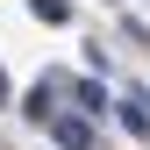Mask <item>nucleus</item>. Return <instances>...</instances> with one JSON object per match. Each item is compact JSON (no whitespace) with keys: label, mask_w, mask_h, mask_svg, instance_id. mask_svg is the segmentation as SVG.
Here are the masks:
<instances>
[{"label":"nucleus","mask_w":150,"mask_h":150,"mask_svg":"<svg viewBox=\"0 0 150 150\" xmlns=\"http://www.w3.org/2000/svg\"><path fill=\"white\" fill-rule=\"evenodd\" d=\"M36 14H43V22H71V0H29Z\"/></svg>","instance_id":"obj_3"},{"label":"nucleus","mask_w":150,"mask_h":150,"mask_svg":"<svg viewBox=\"0 0 150 150\" xmlns=\"http://www.w3.org/2000/svg\"><path fill=\"white\" fill-rule=\"evenodd\" d=\"M122 129H129V136H143V129H150V100H143V93H129V100H122Z\"/></svg>","instance_id":"obj_1"},{"label":"nucleus","mask_w":150,"mask_h":150,"mask_svg":"<svg viewBox=\"0 0 150 150\" xmlns=\"http://www.w3.org/2000/svg\"><path fill=\"white\" fill-rule=\"evenodd\" d=\"M57 150H93V129L86 122H57Z\"/></svg>","instance_id":"obj_2"},{"label":"nucleus","mask_w":150,"mask_h":150,"mask_svg":"<svg viewBox=\"0 0 150 150\" xmlns=\"http://www.w3.org/2000/svg\"><path fill=\"white\" fill-rule=\"evenodd\" d=\"M0 100H7V71H0Z\"/></svg>","instance_id":"obj_4"}]
</instances>
